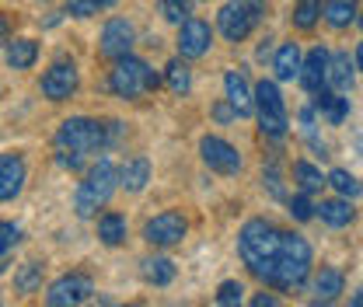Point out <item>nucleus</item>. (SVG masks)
Instances as JSON below:
<instances>
[{"mask_svg": "<svg viewBox=\"0 0 363 307\" xmlns=\"http://www.w3.org/2000/svg\"><path fill=\"white\" fill-rule=\"evenodd\" d=\"M279 245H283V230L272 227L269 220H248V223L241 227V234H238V252H241L245 265H248L259 279H266L269 286H272V279H276Z\"/></svg>", "mask_w": 363, "mask_h": 307, "instance_id": "nucleus-1", "label": "nucleus"}, {"mask_svg": "<svg viewBox=\"0 0 363 307\" xmlns=\"http://www.w3.org/2000/svg\"><path fill=\"white\" fill-rule=\"evenodd\" d=\"M119 123H98V119H88V116H77V119H67L60 133H56V143L60 150H74V154H91V150H101L108 147L119 130Z\"/></svg>", "mask_w": 363, "mask_h": 307, "instance_id": "nucleus-2", "label": "nucleus"}, {"mask_svg": "<svg viewBox=\"0 0 363 307\" xmlns=\"http://www.w3.org/2000/svg\"><path fill=\"white\" fill-rule=\"evenodd\" d=\"M311 272V245L301 234H286L283 230V245H279V259H276V290H290L301 286Z\"/></svg>", "mask_w": 363, "mask_h": 307, "instance_id": "nucleus-3", "label": "nucleus"}, {"mask_svg": "<svg viewBox=\"0 0 363 307\" xmlns=\"http://www.w3.org/2000/svg\"><path fill=\"white\" fill-rule=\"evenodd\" d=\"M116 185H119V172H116V164H112V161H98V164L88 172V178L81 182V189H77V199H74L77 217H94V213L112 199Z\"/></svg>", "mask_w": 363, "mask_h": 307, "instance_id": "nucleus-4", "label": "nucleus"}, {"mask_svg": "<svg viewBox=\"0 0 363 307\" xmlns=\"http://www.w3.org/2000/svg\"><path fill=\"white\" fill-rule=\"evenodd\" d=\"M157 84H161V77L143 60H136L130 52L119 56L116 67H112V74H108V88H112V94H119V98H140V94L154 91Z\"/></svg>", "mask_w": 363, "mask_h": 307, "instance_id": "nucleus-5", "label": "nucleus"}, {"mask_svg": "<svg viewBox=\"0 0 363 307\" xmlns=\"http://www.w3.org/2000/svg\"><path fill=\"white\" fill-rule=\"evenodd\" d=\"M262 14H266V0H230L220 7L217 25L227 43H241L252 35V28L262 21Z\"/></svg>", "mask_w": 363, "mask_h": 307, "instance_id": "nucleus-6", "label": "nucleus"}, {"mask_svg": "<svg viewBox=\"0 0 363 307\" xmlns=\"http://www.w3.org/2000/svg\"><path fill=\"white\" fill-rule=\"evenodd\" d=\"M255 108H259V126L266 136L279 140L290 130V119H286V105H283V94L272 81H259L255 84Z\"/></svg>", "mask_w": 363, "mask_h": 307, "instance_id": "nucleus-7", "label": "nucleus"}, {"mask_svg": "<svg viewBox=\"0 0 363 307\" xmlns=\"http://www.w3.org/2000/svg\"><path fill=\"white\" fill-rule=\"evenodd\" d=\"M185 230H189L185 217L175 213V210H164V213H157L154 220H147L143 238H147L150 245H157V248H172V245H179L182 238H185Z\"/></svg>", "mask_w": 363, "mask_h": 307, "instance_id": "nucleus-8", "label": "nucleus"}, {"mask_svg": "<svg viewBox=\"0 0 363 307\" xmlns=\"http://www.w3.org/2000/svg\"><path fill=\"white\" fill-rule=\"evenodd\" d=\"M213 43V28L203 18H185L179 28V56L182 60H199Z\"/></svg>", "mask_w": 363, "mask_h": 307, "instance_id": "nucleus-9", "label": "nucleus"}, {"mask_svg": "<svg viewBox=\"0 0 363 307\" xmlns=\"http://www.w3.org/2000/svg\"><path fill=\"white\" fill-rule=\"evenodd\" d=\"M199 154H203V161L213 168V172H220V175H234V172H241V154L220 140V136H203L199 140Z\"/></svg>", "mask_w": 363, "mask_h": 307, "instance_id": "nucleus-10", "label": "nucleus"}, {"mask_svg": "<svg viewBox=\"0 0 363 307\" xmlns=\"http://www.w3.org/2000/svg\"><path fill=\"white\" fill-rule=\"evenodd\" d=\"M91 294H94V283H91L88 276H63V279H56L49 286L45 301L52 307H67V304H84V301H91Z\"/></svg>", "mask_w": 363, "mask_h": 307, "instance_id": "nucleus-11", "label": "nucleus"}, {"mask_svg": "<svg viewBox=\"0 0 363 307\" xmlns=\"http://www.w3.org/2000/svg\"><path fill=\"white\" fill-rule=\"evenodd\" d=\"M74 91H77V67H74V63L60 60V63H52V67L45 70L43 94L49 101H63V98H70Z\"/></svg>", "mask_w": 363, "mask_h": 307, "instance_id": "nucleus-12", "label": "nucleus"}, {"mask_svg": "<svg viewBox=\"0 0 363 307\" xmlns=\"http://www.w3.org/2000/svg\"><path fill=\"white\" fill-rule=\"evenodd\" d=\"M101 56H108V60H119V56H126L130 49H133V25L126 21V18H112L105 28H101Z\"/></svg>", "mask_w": 363, "mask_h": 307, "instance_id": "nucleus-13", "label": "nucleus"}, {"mask_svg": "<svg viewBox=\"0 0 363 307\" xmlns=\"http://www.w3.org/2000/svg\"><path fill=\"white\" fill-rule=\"evenodd\" d=\"M224 88H227V101H230L234 116H252V108H255V91L248 88V81H245L241 70H227Z\"/></svg>", "mask_w": 363, "mask_h": 307, "instance_id": "nucleus-14", "label": "nucleus"}, {"mask_svg": "<svg viewBox=\"0 0 363 307\" xmlns=\"http://www.w3.org/2000/svg\"><path fill=\"white\" fill-rule=\"evenodd\" d=\"M25 185V161L18 154H0V203L14 199Z\"/></svg>", "mask_w": 363, "mask_h": 307, "instance_id": "nucleus-15", "label": "nucleus"}, {"mask_svg": "<svg viewBox=\"0 0 363 307\" xmlns=\"http://www.w3.org/2000/svg\"><path fill=\"white\" fill-rule=\"evenodd\" d=\"M325 70H328V52L318 45V49L308 52V60L301 63V74H297V77H301V84H304V91H311V94H315V91L325 88Z\"/></svg>", "mask_w": 363, "mask_h": 307, "instance_id": "nucleus-16", "label": "nucleus"}, {"mask_svg": "<svg viewBox=\"0 0 363 307\" xmlns=\"http://www.w3.org/2000/svg\"><path fill=\"white\" fill-rule=\"evenodd\" d=\"M325 84H328L332 91H339V94L353 91V60H350V52H335V56H328Z\"/></svg>", "mask_w": 363, "mask_h": 307, "instance_id": "nucleus-17", "label": "nucleus"}, {"mask_svg": "<svg viewBox=\"0 0 363 307\" xmlns=\"http://www.w3.org/2000/svg\"><path fill=\"white\" fill-rule=\"evenodd\" d=\"M301 45L297 43H283L276 49V60H272V70H276V81H294L301 74Z\"/></svg>", "mask_w": 363, "mask_h": 307, "instance_id": "nucleus-18", "label": "nucleus"}, {"mask_svg": "<svg viewBox=\"0 0 363 307\" xmlns=\"http://www.w3.org/2000/svg\"><path fill=\"white\" fill-rule=\"evenodd\" d=\"M147 182H150V161L147 157H133V161H126L119 168V185L126 192H143Z\"/></svg>", "mask_w": 363, "mask_h": 307, "instance_id": "nucleus-19", "label": "nucleus"}, {"mask_svg": "<svg viewBox=\"0 0 363 307\" xmlns=\"http://www.w3.org/2000/svg\"><path fill=\"white\" fill-rule=\"evenodd\" d=\"M315 94H318L315 105L325 112V119H328L332 126H339V123L350 116V98H342L339 91H325L321 88V91H315Z\"/></svg>", "mask_w": 363, "mask_h": 307, "instance_id": "nucleus-20", "label": "nucleus"}, {"mask_svg": "<svg viewBox=\"0 0 363 307\" xmlns=\"http://www.w3.org/2000/svg\"><path fill=\"white\" fill-rule=\"evenodd\" d=\"M325 21L332 25V28H350L353 21H357V11H360V4L357 0H325Z\"/></svg>", "mask_w": 363, "mask_h": 307, "instance_id": "nucleus-21", "label": "nucleus"}, {"mask_svg": "<svg viewBox=\"0 0 363 307\" xmlns=\"http://www.w3.org/2000/svg\"><path fill=\"white\" fill-rule=\"evenodd\" d=\"M342 294V272L339 269H321L315 276V304H332Z\"/></svg>", "mask_w": 363, "mask_h": 307, "instance_id": "nucleus-22", "label": "nucleus"}, {"mask_svg": "<svg viewBox=\"0 0 363 307\" xmlns=\"http://www.w3.org/2000/svg\"><path fill=\"white\" fill-rule=\"evenodd\" d=\"M315 217H321L328 227H346L353 220V206L350 199H321V206H315Z\"/></svg>", "mask_w": 363, "mask_h": 307, "instance_id": "nucleus-23", "label": "nucleus"}, {"mask_svg": "<svg viewBox=\"0 0 363 307\" xmlns=\"http://www.w3.org/2000/svg\"><path fill=\"white\" fill-rule=\"evenodd\" d=\"M35 60H39V45L32 43V39H14V43H7V67L28 70Z\"/></svg>", "mask_w": 363, "mask_h": 307, "instance_id": "nucleus-24", "label": "nucleus"}, {"mask_svg": "<svg viewBox=\"0 0 363 307\" xmlns=\"http://www.w3.org/2000/svg\"><path fill=\"white\" fill-rule=\"evenodd\" d=\"M98 238H101L108 248L123 245V241H126V217H119V213H101V217H98Z\"/></svg>", "mask_w": 363, "mask_h": 307, "instance_id": "nucleus-25", "label": "nucleus"}, {"mask_svg": "<svg viewBox=\"0 0 363 307\" xmlns=\"http://www.w3.org/2000/svg\"><path fill=\"white\" fill-rule=\"evenodd\" d=\"M143 279L147 283H154V286H168L172 279H175V262L172 259H147L143 262Z\"/></svg>", "mask_w": 363, "mask_h": 307, "instance_id": "nucleus-26", "label": "nucleus"}, {"mask_svg": "<svg viewBox=\"0 0 363 307\" xmlns=\"http://www.w3.org/2000/svg\"><path fill=\"white\" fill-rule=\"evenodd\" d=\"M294 182L301 185V192H321V185H328V178H321V172H318L311 161H297L294 164Z\"/></svg>", "mask_w": 363, "mask_h": 307, "instance_id": "nucleus-27", "label": "nucleus"}, {"mask_svg": "<svg viewBox=\"0 0 363 307\" xmlns=\"http://www.w3.org/2000/svg\"><path fill=\"white\" fill-rule=\"evenodd\" d=\"M321 0H297V7H294V25L301 28V32H308V28H315L318 18H321Z\"/></svg>", "mask_w": 363, "mask_h": 307, "instance_id": "nucleus-28", "label": "nucleus"}, {"mask_svg": "<svg viewBox=\"0 0 363 307\" xmlns=\"http://www.w3.org/2000/svg\"><path fill=\"white\" fill-rule=\"evenodd\" d=\"M39 283H43V265H35V262L21 265V272L14 276V290L18 294H35Z\"/></svg>", "mask_w": 363, "mask_h": 307, "instance_id": "nucleus-29", "label": "nucleus"}, {"mask_svg": "<svg viewBox=\"0 0 363 307\" xmlns=\"http://www.w3.org/2000/svg\"><path fill=\"white\" fill-rule=\"evenodd\" d=\"M328 185H332V189H335L339 196H346V199H350V196H360V192H363L360 182L350 175V172H342V168H335V172L328 175Z\"/></svg>", "mask_w": 363, "mask_h": 307, "instance_id": "nucleus-30", "label": "nucleus"}, {"mask_svg": "<svg viewBox=\"0 0 363 307\" xmlns=\"http://www.w3.org/2000/svg\"><path fill=\"white\" fill-rule=\"evenodd\" d=\"M164 70H168V88L175 91V94H185V91L192 88V77H189V67H185L182 60H172V63H168Z\"/></svg>", "mask_w": 363, "mask_h": 307, "instance_id": "nucleus-31", "label": "nucleus"}, {"mask_svg": "<svg viewBox=\"0 0 363 307\" xmlns=\"http://www.w3.org/2000/svg\"><path fill=\"white\" fill-rule=\"evenodd\" d=\"M286 206H290V217H294V220H301V223H308V220L315 217V203L308 199V192L294 196V199H290Z\"/></svg>", "mask_w": 363, "mask_h": 307, "instance_id": "nucleus-32", "label": "nucleus"}, {"mask_svg": "<svg viewBox=\"0 0 363 307\" xmlns=\"http://www.w3.org/2000/svg\"><path fill=\"white\" fill-rule=\"evenodd\" d=\"M161 14L172 21V25H182L189 18V0H161Z\"/></svg>", "mask_w": 363, "mask_h": 307, "instance_id": "nucleus-33", "label": "nucleus"}, {"mask_svg": "<svg viewBox=\"0 0 363 307\" xmlns=\"http://www.w3.org/2000/svg\"><path fill=\"white\" fill-rule=\"evenodd\" d=\"M241 294H245V286L241 283H234V279H227L220 283V290H217V304H241Z\"/></svg>", "mask_w": 363, "mask_h": 307, "instance_id": "nucleus-34", "label": "nucleus"}, {"mask_svg": "<svg viewBox=\"0 0 363 307\" xmlns=\"http://www.w3.org/2000/svg\"><path fill=\"white\" fill-rule=\"evenodd\" d=\"M18 238H21L18 223H7V220H0V255H4V252H11V248L18 245Z\"/></svg>", "mask_w": 363, "mask_h": 307, "instance_id": "nucleus-35", "label": "nucleus"}, {"mask_svg": "<svg viewBox=\"0 0 363 307\" xmlns=\"http://www.w3.org/2000/svg\"><path fill=\"white\" fill-rule=\"evenodd\" d=\"M98 0H67V14H74V18H91V14H98Z\"/></svg>", "mask_w": 363, "mask_h": 307, "instance_id": "nucleus-36", "label": "nucleus"}, {"mask_svg": "<svg viewBox=\"0 0 363 307\" xmlns=\"http://www.w3.org/2000/svg\"><path fill=\"white\" fill-rule=\"evenodd\" d=\"M262 178H266V185H269V192L276 196V199H286V192H283V185H279V172H276V168H269Z\"/></svg>", "mask_w": 363, "mask_h": 307, "instance_id": "nucleus-37", "label": "nucleus"}, {"mask_svg": "<svg viewBox=\"0 0 363 307\" xmlns=\"http://www.w3.org/2000/svg\"><path fill=\"white\" fill-rule=\"evenodd\" d=\"M217 119H220V123L234 119V108H230V101H227V105H217Z\"/></svg>", "mask_w": 363, "mask_h": 307, "instance_id": "nucleus-38", "label": "nucleus"}, {"mask_svg": "<svg viewBox=\"0 0 363 307\" xmlns=\"http://www.w3.org/2000/svg\"><path fill=\"white\" fill-rule=\"evenodd\" d=\"M252 304H255V307H276V297H269V294H259Z\"/></svg>", "mask_w": 363, "mask_h": 307, "instance_id": "nucleus-39", "label": "nucleus"}, {"mask_svg": "<svg viewBox=\"0 0 363 307\" xmlns=\"http://www.w3.org/2000/svg\"><path fill=\"white\" fill-rule=\"evenodd\" d=\"M7 32H11V25H7V18H4V14H0V43H4V39H7Z\"/></svg>", "mask_w": 363, "mask_h": 307, "instance_id": "nucleus-40", "label": "nucleus"}, {"mask_svg": "<svg viewBox=\"0 0 363 307\" xmlns=\"http://www.w3.org/2000/svg\"><path fill=\"white\" fill-rule=\"evenodd\" d=\"M357 67L363 70V43H360V49H357Z\"/></svg>", "mask_w": 363, "mask_h": 307, "instance_id": "nucleus-41", "label": "nucleus"}, {"mask_svg": "<svg viewBox=\"0 0 363 307\" xmlns=\"http://www.w3.org/2000/svg\"><path fill=\"white\" fill-rule=\"evenodd\" d=\"M98 4H101V7H112V4H116V0H98Z\"/></svg>", "mask_w": 363, "mask_h": 307, "instance_id": "nucleus-42", "label": "nucleus"}, {"mask_svg": "<svg viewBox=\"0 0 363 307\" xmlns=\"http://www.w3.org/2000/svg\"><path fill=\"white\" fill-rule=\"evenodd\" d=\"M357 21H360V25H363V14H360V18H357Z\"/></svg>", "mask_w": 363, "mask_h": 307, "instance_id": "nucleus-43", "label": "nucleus"}]
</instances>
